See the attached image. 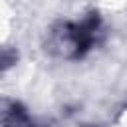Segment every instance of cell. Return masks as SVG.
Returning <instances> with one entry per match:
<instances>
[{
	"instance_id": "6da1fadb",
	"label": "cell",
	"mask_w": 127,
	"mask_h": 127,
	"mask_svg": "<svg viewBox=\"0 0 127 127\" xmlns=\"http://www.w3.org/2000/svg\"><path fill=\"white\" fill-rule=\"evenodd\" d=\"M101 38V16L89 12L81 20H58L50 32L46 50L64 60H81Z\"/></svg>"
},
{
	"instance_id": "7a4b0ae2",
	"label": "cell",
	"mask_w": 127,
	"mask_h": 127,
	"mask_svg": "<svg viewBox=\"0 0 127 127\" xmlns=\"http://www.w3.org/2000/svg\"><path fill=\"white\" fill-rule=\"evenodd\" d=\"M0 127H38L28 109L12 99L0 101Z\"/></svg>"
},
{
	"instance_id": "3957f363",
	"label": "cell",
	"mask_w": 127,
	"mask_h": 127,
	"mask_svg": "<svg viewBox=\"0 0 127 127\" xmlns=\"http://www.w3.org/2000/svg\"><path fill=\"white\" fill-rule=\"evenodd\" d=\"M18 62V52L10 46H0V71L10 69Z\"/></svg>"
}]
</instances>
